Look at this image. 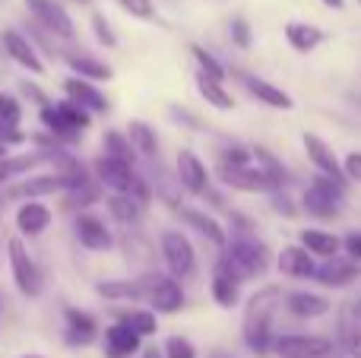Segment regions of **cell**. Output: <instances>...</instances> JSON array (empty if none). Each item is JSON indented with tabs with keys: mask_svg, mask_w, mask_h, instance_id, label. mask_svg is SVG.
Segmentation results:
<instances>
[{
	"mask_svg": "<svg viewBox=\"0 0 361 358\" xmlns=\"http://www.w3.org/2000/svg\"><path fill=\"white\" fill-rule=\"evenodd\" d=\"M102 184L95 181H89V184H80V187H73V190H63V209H70V213H86L89 206H95V203L102 200Z\"/></svg>",
	"mask_w": 361,
	"mask_h": 358,
	"instance_id": "36",
	"label": "cell"
},
{
	"mask_svg": "<svg viewBox=\"0 0 361 358\" xmlns=\"http://www.w3.org/2000/svg\"><path fill=\"white\" fill-rule=\"evenodd\" d=\"M241 279H238V273L231 270L228 264H225V257L216 260V266H212V276H209V295L212 302L219 304V308H235L238 302H241Z\"/></svg>",
	"mask_w": 361,
	"mask_h": 358,
	"instance_id": "18",
	"label": "cell"
},
{
	"mask_svg": "<svg viewBox=\"0 0 361 358\" xmlns=\"http://www.w3.org/2000/svg\"><path fill=\"white\" fill-rule=\"evenodd\" d=\"M212 358H235V355H212Z\"/></svg>",
	"mask_w": 361,
	"mask_h": 358,
	"instance_id": "57",
	"label": "cell"
},
{
	"mask_svg": "<svg viewBox=\"0 0 361 358\" xmlns=\"http://www.w3.org/2000/svg\"><path fill=\"white\" fill-rule=\"evenodd\" d=\"M301 146H305L307 159H311V165H314V175L333 178L336 184H349L345 181L343 162L336 159V152H333V146L326 143V140H320L317 133H305V137H301Z\"/></svg>",
	"mask_w": 361,
	"mask_h": 358,
	"instance_id": "16",
	"label": "cell"
},
{
	"mask_svg": "<svg viewBox=\"0 0 361 358\" xmlns=\"http://www.w3.org/2000/svg\"><path fill=\"white\" fill-rule=\"evenodd\" d=\"M92 168V178L102 184V187H108L111 194H133L140 197L143 203H149L152 190H149V178H143L137 171V165H127L121 162V159H111V156H95V162L89 165Z\"/></svg>",
	"mask_w": 361,
	"mask_h": 358,
	"instance_id": "4",
	"label": "cell"
},
{
	"mask_svg": "<svg viewBox=\"0 0 361 358\" xmlns=\"http://www.w3.org/2000/svg\"><path fill=\"white\" fill-rule=\"evenodd\" d=\"M184 285L171 273H146V304L156 311L159 317L178 314L184 308Z\"/></svg>",
	"mask_w": 361,
	"mask_h": 358,
	"instance_id": "10",
	"label": "cell"
},
{
	"mask_svg": "<svg viewBox=\"0 0 361 358\" xmlns=\"http://www.w3.org/2000/svg\"><path fill=\"white\" fill-rule=\"evenodd\" d=\"M162 352L165 358H197V349H193V342L187 336H169Z\"/></svg>",
	"mask_w": 361,
	"mask_h": 358,
	"instance_id": "42",
	"label": "cell"
},
{
	"mask_svg": "<svg viewBox=\"0 0 361 358\" xmlns=\"http://www.w3.org/2000/svg\"><path fill=\"white\" fill-rule=\"evenodd\" d=\"M0 203H4V194H0Z\"/></svg>",
	"mask_w": 361,
	"mask_h": 358,
	"instance_id": "60",
	"label": "cell"
},
{
	"mask_svg": "<svg viewBox=\"0 0 361 358\" xmlns=\"http://www.w3.org/2000/svg\"><path fill=\"white\" fill-rule=\"evenodd\" d=\"M352 314H355V317H358V321H361V298H358V302H355V308H352Z\"/></svg>",
	"mask_w": 361,
	"mask_h": 358,
	"instance_id": "55",
	"label": "cell"
},
{
	"mask_svg": "<svg viewBox=\"0 0 361 358\" xmlns=\"http://www.w3.org/2000/svg\"><path fill=\"white\" fill-rule=\"evenodd\" d=\"M282 302H286V295H282L279 285H263V289H257L254 295L247 298V304H244L241 340L254 355L273 352V340H276L273 321H276V314H279Z\"/></svg>",
	"mask_w": 361,
	"mask_h": 358,
	"instance_id": "1",
	"label": "cell"
},
{
	"mask_svg": "<svg viewBox=\"0 0 361 358\" xmlns=\"http://www.w3.org/2000/svg\"><path fill=\"white\" fill-rule=\"evenodd\" d=\"M51 222H54L51 206H44V203H38V200L19 203V209H16V232L23 235V238H38V235H44L51 228Z\"/></svg>",
	"mask_w": 361,
	"mask_h": 358,
	"instance_id": "26",
	"label": "cell"
},
{
	"mask_svg": "<svg viewBox=\"0 0 361 358\" xmlns=\"http://www.w3.org/2000/svg\"><path fill=\"white\" fill-rule=\"evenodd\" d=\"M324 6H330V10H343L345 6V0H320Z\"/></svg>",
	"mask_w": 361,
	"mask_h": 358,
	"instance_id": "54",
	"label": "cell"
},
{
	"mask_svg": "<svg viewBox=\"0 0 361 358\" xmlns=\"http://www.w3.org/2000/svg\"><path fill=\"white\" fill-rule=\"evenodd\" d=\"M343 171H345V181L361 187V152H349V156L343 159Z\"/></svg>",
	"mask_w": 361,
	"mask_h": 358,
	"instance_id": "50",
	"label": "cell"
},
{
	"mask_svg": "<svg viewBox=\"0 0 361 358\" xmlns=\"http://www.w3.org/2000/svg\"><path fill=\"white\" fill-rule=\"evenodd\" d=\"M38 121H42L44 133L54 140L57 146H73L82 140L86 127H92V114L82 111L80 105H73L70 99L48 101L44 108H38Z\"/></svg>",
	"mask_w": 361,
	"mask_h": 358,
	"instance_id": "2",
	"label": "cell"
},
{
	"mask_svg": "<svg viewBox=\"0 0 361 358\" xmlns=\"http://www.w3.org/2000/svg\"><path fill=\"white\" fill-rule=\"evenodd\" d=\"M76 4H89V0H76Z\"/></svg>",
	"mask_w": 361,
	"mask_h": 358,
	"instance_id": "59",
	"label": "cell"
},
{
	"mask_svg": "<svg viewBox=\"0 0 361 358\" xmlns=\"http://www.w3.org/2000/svg\"><path fill=\"white\" fill-rule=\"evenodd\" d=\"M314 279H317V285H324V289H349V285H355L361 279V266L352 264L349 257H330L324 260V264L317 266V273H314Z\"/></svg>",
	"mask_w": 361,
	"mask_h": 358,
	"instance_id": "21",
	"label": "cell"
},
{
	"mask_svg": "<svg viewBox=\"0 0 361 358\" xmlns=\"http://www.w3.org/2000/svg\"><path fill=\"white\" fill-rule=\"evenodd\" d=\"M343 257H349L352 264L361 266V232L343 235Z\"/></svg>",
	"mask_w": 361,
	"mask_h": 358,
	"instance_id": "48",
	"label": "cell"
},
{
	"mask_svg": "<svg viewBox=\"0 0 361 358\" xmlns=\"http://www.w3.org/2000/svg\"><path fill=\"white\" fill-rule=\"evenodd\" d=\"M127 140L133 143V149H137L140 159H156L159 156V137H156V127L146 124V121H130L127 124Z\"/></svg>",
	"mask_w": 361,
	"mask_h": 358,
	"instance_id": "33",
	"label": "cell"
},
{
	"mask_svg": "<svg viewBox=\"0 0 361 358\" xmlns=\"http://www.w3.org/2000/svg\"><path fill=\"white\" fill-rule=\"evenodd\" d=\"M228 35H231V44L235 48H241V51H247L250 48V42H254V35H250V25H247V19H231V25H228Z\"/></svg>",
	"mask_w": 361,
	"mask_h": 358,
	"instance_id": "44",
	"label": "cell"
},
{
	"mask_svg": "<svg viewBox=\"0 0 361 358\" xmlns=\"http://www.w3.org/2000/svg\"><path fill=\"white\" fill-rule=\"evenodd\" d=\"M358 4H361V0H358Z\"/></svg>",
	"mask_w": 361,
	"mask_h": 358,
	"instance_id": "61",
	"label": "cell"
},
{
	"mask_svg": "<svg viewBox=\"0 0 361 358\" xmlns=\"http://www.w3.org/2000/svg\"><path fill=\"white\" fill-rule=\"evenodd\" d=\"M19 95H23V99H32L38 108H44V105H48V101H51L48 95H44L42 89H38L35 82H29V80H23V82H19Z\"/></svg>",
	"mask_w": 361,
	"mask_h": 358,
	"instance_id": "51",
	"label": "cell"
},
{
	"mask_svg": "<svg viewBox=\"0 0 361 358\" xmlns=\"http://www.w3.org/2000/svg\"><path fill=\"white\" fill-rule=\"evenodd\" d=\"M51 149H54V146H48V149H32V152H16V156H4L0 159V187L19 181V178H29L38 165H48Z\"/></svg>",
	"mask_w": 361,
	"mask_h": 358,
	"instance_id": "22",
	"label": "cell"
},
{
	"mask_svg": "<svg viewBox=\"0 0 361 358\" xmlns=\"http://www.w3.org/2000/svg\"><path fill=\"white\" fill-rule=\"evenodd\" d=\"M0 314H4V298H0Z\"/></svg>",
	"mask_w": 361,
	"mask_h": 358,
	"instance_id": "58",
	"label": "cell"
},
{
	"mask_svg": "<svg viewBox=\"0 0 361 358\" xmlns=\"http://www.w3.org/2000/svg\"><path fill=\"white\" fill-rule=\"evenodd\" d=\"M169 118L175 121V124H180V127H187V130H206L203 127V121L197 118L193 111H187V108H178V105H171L169 108Z\"/></svg>",
	"mask_w": 361,
	"mask_h": 358,
	"instance_id": "47",
	"label": "cell"
},
{
	"mask_svg": "<svg viewBox=\"0 0 361 358\" xmlns=\"http://www.w3.org/2000/svg\"><path fill=\"white\" fill-rule=\"evenodd\" d=\"M114 317H118L121 323H127V327L137 336H143V340L159 333V314L149 308H121V311H114Z\"/></svg>",
	"mask_w": 361,
	"mask_h": 358,
	"instance_id": "35",
	"label": "cell"
},
{
	"mask_svg": "<svg viewBox=\"0 0 361 358\" xmlns=\"http://www.w3.org/2000/svg\"><path fill=\"white\" fill-rule=\"evenodd\" d=\"M324 29L320 25H311V23H288L286 25V42L292 44L298 54H311L324 44Z\"/></svg>",
	"mask_w": 361,
	"mask_h": 358,
	"instance_id": "32",
	"label": "cell"
},
{
	"mask_svg": "<svg viewBox=\"0 0 361 358\" xmlns=\"http://www.w3.org/2000/svg\"><path fill=\"white\" fill-rule=\"evenodd\" d=\"M102 152L111 159H121V162H127V165H137V159H140L124 130H105V137H102Z\"/></svg>",
	"mask_w": 361,
	"mask_h": 358,
	"instance_id": "37",
	"label": "cell"
},
{
	"mask_svg": "<svg viewBox=\"0 0 361 358\" xmlns=\"http://www.w3.org/2000/svg\"><path fill=\"white\" fill-rule=\"evenodd\" d=\"M298 245L320 260H330V257H339V254H343V238L333 232H324V228H301Z\"/></svg>",
	"mask_w": 361,
	"mask_h": 358,
	"instance_id": "31",
	"label": "cell"
},
{
	"mask_svg": "<svg viewBox=\"0 0 361 358\" xmlns=\"http://www.w3.org/2000/svg\"><path fill=\"white\" fill-rule=\"evenodd\" d=\"M190 57L197 61V73L209 76V80H219L225 82V76H228V70H225V63L219 61L212 51H206L203 44H190Z\"/></svg>",
	"mask_w": 361,
	"mask_h": 358,
	"instance_id": "38",
	"label": "cell"
},
{
	"mask_svg": "<svg viewBox=\"0 0 361 358\" xmlns=\"http://www.w3.org/2000/svg\"><path fill=\"white\" fill-rule=\"evenodd\" d=\"M175 181L180 190H187L190 197H203L212 187V178L206 162L193 149H180L175 159Z\"/></svg>",
	"mask_w": 361,
	"mask_h": 358,
	"instance_id": "13",
	"label": "cell"
},
{
	"mask_svg": "<svg viewBox=\"0 0 361 358\" xmlns=\"http://www.w3.org/2000/svg\"><path fill=\"white\" fill-rule=\"evenodd\" d=\"M339 352V342L330 336L314 333H276L273 355L276 358H333Z\"/></svg>",
	"mask_w": 361,
	"mask_h": 358,
	"instance_id": "7",
	"label": "cell"
},
{
	"mask_svg": "<svg viewBox=\"0 0 361 358\" xmlns=\"http://www.w3.org/2000/svg\"><path fill=\"white\" fill-rule=\"evenodd\" d=\"M219 181L231 190H241V194H269L276 190H286L273 175L260 168V165H219Z\"/></svg>",
	"mask_w": 361,
	"mask_h": 358,
	"instance_id": "9",
	"label": "cell"
},
{
	"mask_svg": "<svg viewBox=\"0 0 361 358\" xmlns=\"http://www.w3.org/2000/svg\"><path fill=\"white\" fill-rule=\"evenodd\" d=\"M343 203H345V184H336L333 178L324 175H314L311 184L305 187V194H301V209L317 222L339 219Z\"/></svg>",
	"mask_w": 361,
	"mask_h": 358,
	"instance_id": "5",
	"label": "cell"
},
{
	"mask_svg": "<svg viewBox=\"0 0 361 358\" xmlns=\"http://www.w3.org/2000/svg\"><path fill=\"white\" fill-rule=\"evenodd\" d=\"M140 358H165V352H162V346H143Z\"/></svg>",
	"mask_w": 361,
	"mask_h": 358,
	"instance_id": "53",
	"label": "cell"
},
{
	"mask_svg": "<svg viewBox=\"0 0 361 358\" xmlns=\"http://www.w3.org/2000/svg\"><path fill=\"white\" fill-rule=\"evenodd\" d=\"M254 162V152L244 143H225L219 149V165H250Z\"/></svg>",
	"mask_w": 361,
	"mask_h": 358,
	"instance_id": "41",
	"label": "cell"
},
{
	"mask_svg": "<svg viewBox=\"0 0 361 358\" xmlns=\"http://www.w3.org/2000/svg\"><path fill=\"white\" fill-rule=\"evenodd\" d=\"M102 349H105V358H130L143 352V336H137L127 323L114 321L102 330Z\"/></svg>",
	"mask_w": 361,
	"mask_h": 358,
	"instance_id": "23",
	"label": "cell"
},
{
	"mask_svg": "<svg viewBox=\"0 0 361 358\" xmlns=\"http://www.w3.org/2000/svg\"><path fill=\"white\" fill-rule=\"evenodd\" d=\"M25 10L32 13V19H35L48 35L63 38V42H73L76 38L73 19H70V13L63 10L57 0H25Z\"/></svg>",
	"mask_w": 361,
	"mask_h": 358,
	"instance_id": "11",
	"label": "cell"
},
{
	"mask_svg": "<svg viewBox=\"0 0 361 358\" xmlns=\"http://www.w3.org/2000/svg\"><path fill=\"white\" fill-rule=\"evenodd\" d=\"M92 32H95V38H99V44H105V48H118V35H114L111 23L105 19V13H92Z\"/></svg>",
	"mask_w": 361,
	"mask_h": 358,
	"instance_id": "43",
	"label": "cell"
},
{
	"mask_svg": "<svg viewBox=\"0 0 361 358\" xmlns=\"http://www.w3.org/2000/svg\"><path fill=\"white\" fill-rule=\"evenodd\" d=\"M235 76L241 80V86L247 89L257 101H263L267 108H279V111H292V108H295L292 95H288L286 89L273 86L269 80H260V76H254V73H241V70H235Z\"/></svg>",
	"mask_w": 361,
	"mask_h": 358,
	"instance_id": "25",
	"label": "cell"
},
{
	"mask_svg": "<svg viewBox=\"0 0 361 358\" xmlns=\"http://www.w3.org/2000/svg\"><path fill=\"white\" fill-rule=\"evenodd\" d=\"M159 254H162L165 266L175 279H187L197 270V247L180 228H165L159 238Z\"/></svg>",
	"mask_w": 361,
	"mask_h": 358,
	"instance_id": "8",
	"label": "cell"
},
{
	"mask_svg": "<svg viewBox=\"0 0 361 358\" xmlns=\"http://www.w3.org/2000/svg\"><path fill=\"white\" fill-rule=\"evenodd\" d=\"M6 260H10V276L13 285L23 298H38L42 295V270H38L35 257L29 254V247L23 245V238L6 241Z\"/></svg>",
	"mask_w": 361,
	"mask_h": 358,
	"instance_id": "6",
	"label": "cell"
},
{
	"mask_svg": "<svg viewBox=\"0 0 361 358\" xmlns=\"http://www.w3.org/2000/svg\"><path fill=\"white\" fill-rule=\"evenodd\" d=\"M171 209H175L178 219L184 222L187 228H193L197 235H203L209 245H216V247L228 245V228H222V222H219L212 213H206V209H197V206H171Z\"/></svg>",
	"mask_w": 361,
	"mask_h": 358,
	"instance_id": "20",
	"label": "cell"
},
{
	"mask_svg": "<svg viewBox=\"0 0 361 358\" xmlns=\"http://www.w3.org/2000/svg\"><path fill=\"white\" fill-rule=\"evenodd\" d=\"M67 190V181H63L57 171H48V175H29L19 178V181L6 184L4 187V200H42V197H54Z\"/></svg>",
	"mask_w": 361,
	"mask_h": 358,
	"instance_id": "12",
	"label": "cell"
},
{
	"mask_svg": "<svg viewBox=\"0 0 361 358\" xmlns=\"http://www.w3.org/2000/svg\"><path fill=\"white\" fill-rule=\"evenodd\" d=\"M95 295L105 302L124 304V302H146V276L137 279H102L95 283Z\"/></svg>",
	"mask_w": 361,
	"mask_h": 358,
	"instance_id": "27",
	"label": "cell"
},
{
	"mask_svg": "<svg viewBox=\"0 0 361 358\" xmlns=\"http://www.w3.org/2000/svg\"><path fill=\"white\" fill-rule=\"evenodd\" d=\"M25 140H29V133H25V130H13V127L0 124V146H6V149H13V146L25 143Z\"/></svg>",
	"mask_w": 361,
	"mask_h": 358,
	"instance_id": "52",
	"label": "cell"
},
{
	"mask_svg": "<svg viewBox=\"0 0 361 358\" xmlns=\"http://www.w3.org/2000/svg\"><path fill=\"white\" fill-rule=\"evenodd\" d=\"M121 10L130 13L133 19H152L156 16V4L152 0H118Z\"/></svg>",
	"mask_w": 361,
	"mask_h": 358,
	"instance_id": "46",
	"label": "cell"
},
{
	"mask_svg": "<svg viewBox=\"0 0 361 358\" xmlns=\"http://www.w3.org/2000/svg\"><path fill=\"white\" fill-rule=\"evenodd\" d=\"M0 124L13 127V130H23V99L10 92H0Z\"/></svg>",
	"mask_w": 361,
	"mask_h": 358,
	"instance_id": "40",
	"label": "cell"
},
{
	"mask_svg": "<svg viewBox=\"0 0 361 358\" xmlns=\"http://www.w3.org/2000/svg\"><path fill=\"white\" fill-rule=\"evenodd\" d=\"M193 86H197V92L203 95L206 105L219 108V111H231V108H235V95H231L228 89H225V82L209 80V76L197 73V76H193Z\"/></svg>",
	"mask_w": 361,
	"mask_h": 358,
	"instance_id": "34",
	"label": "cell"
},
{
	"mask_svg": "<svg viewBox=\"0 0 361 358\" xmlns=\"http://www.w3.org/2000/svg\"><path fill=\"white\" fill-rule=\"evenodd\" d=\"M19 358H48V355H38V352H25V355H19Z\"/></svg>",
	"mask_w": 361,
	"mask_h": 358,
	"instance_id": "56",
	"label": "cell"
},
{
	"mask_svg": "<svg viewBox=\"0 0 361 358\" xmlns=\"http://www.w3.org/2000/svg\"><path fill=\"white\" fill-rule=\"evenodd\" d=\"M61 57L67 61V67L73 70V76H80V80H89V82H95V86L114 80V70L92 54H82V51H61Z\"/></svg>",
	"mask_w": 361,
	"mask_h": 358,
	"instance_id": "29",
	"label": "cell"
},
{
	"mask_svg": "<svg viewBox=\"0 0 361 358\" xmlns=\"http://www.w3.org/2000/svg\"><path fill=\"white\" fill-rule=\"evenodd\" d=\"M99 321L89 311L80 308H63V342L73 349H86L99 340Z\"/></svg>",
	"mask_w": 361,
	"mask_h": 358,
	"instance_id": "17",
	"label": "cell"
},
{
	"mask_svg": "<svg viewBox=\"0 0 361 358\" xmlns=\"http://www.w3.org/2000/svg\"><path fill=\"white\" fill-rule=\"evenodd\" d=\"M105 206H108V216H111L118 226H127V228L140 226L146 216V203L133 194H108Z\"/></svg>",
	"mask_w": 361,
	"mask_h": 358,
	"instance_id": "30",
	"label": "cell"
},
{
	"mask_svg": "<svg viewBox=\"0 0 361 358\" xmlns=\"http://www.w3.org/2000/svg\"><path fill=\"white\" fill-rule=\"evenodd\" d=\"M0 44H4L6 57H10L13 63H19L23 70H29L32 76L44 73V61H42V54H38L35 42H32L29 35H23V32H16V29H4L0 32Z\"/></svg>",
	"mask_w": 361,
	"mask_h": 358,
	"instance_id": "15",
	"label": "cell"
},
{
	"mask_svg": "<svg viewBox=\"0 0 361 358\" xmlns=\"http://www.w3.org/2000/svg\"><path fill=\"white\" fill-rule=\"evenodd\" d=\"M339 352H345L349 358H361V330H345L343 342H339Z\"/></svg>",
	"mask_w": 361,
	"mask_h": 358,
	"instance_id": "49",
	"label": "cell"
},
{
	"mask_svg": "<svg viewBox=\"0 0 361 358\" xmlns=\"http://www.w3.org/2000/svg\"><path fill=\"white\" fill-rule=\"evenodd\" d=\"M73 235H76V241H80V247H86V251H92V254L111 251V247H114V232L108 228V222L102 219L99 213H92V209L76 213Z\"/></svg>",
	"mask_w": 361,
	"mask_h": 358,
	"instance_id": "14",
	"label": "cell"
},
{
	"mask_svg": "<svg viewBox=\"0 0 361 358\" xmlns=\"http://www.w3.org/2000/svg\"><path fill=\"white\" fill-rule=\"evenodd\" d=\"M250 152H254V165H260L267 175H273L276 181L286 187V184H288V168H286V165H282L279 159L267 149V146H250Z\"/></svg>",
	"mask_w": 361,
	"mask_h": 358,
	"instance_id": "39",
	"label": "cell"
},
{
	"mask_svg": "<svg viewBox=\"0 0 361 358\" xmlns=\"http://www.w3.org/2000/svg\"><path fill=\"white\" fill-rule=\"evenodd\" d=\"M219 257H225V264L238 273L241 283H247V279H263L269 273V264H273L269 247L263 245L257 235H228V245L222 247Z\"/></svg>",
	"mask_w": 361,
	"mask_h": 358,
	"instance_id": "3",
	"label": "cell"
},
{
	"mask_svg": "<svg viewBox=\"0 0 361 358\" xmlns=\"http://www.w3.org/2000/svg\"><path fill=\"white\" fill-rule=\"evenodd\" d=\"M269 206H273V213L282 216V219H295V216H298V206H295V200L286 190H276V194L269 197Z\"/></svg>",
	"mask_w": 361,
	"mask_h": 358,
	"instance_id": "45",
	"label": "cell"
},
{
	"mask_svg": "<svg viewBox=\"0 0 361 358\" xmlns=\"http://www.w3.org/2000/svg\"><path fill=\"white\" fill-rule=\"evenodd\" d=\"M286 311L292 317H298V321H317V317H326L333 311V302L326 295H320V292H286Z\"/></svg>",
	"mask_w": 361,
	"mask_h": 358,
	"instance_id": "24",
	"label": "cell"
},
{
	"mask_svg": "<svg viewBox=\"0 0 361 358\" xmlns=\"http://www.w3.org/2000/svg\"><path fill=\"white\" fill-rule=\"evenodd\" d=\"M63 95H67L73 105H80L82 111H89L92 118H95V114H108V111H111L108 95L102 92L95 82L80 80V76H67V80H63Z\"/></svg>",
	"mask_w": 361,
	"mask_h": 358,
	"instance_id": "19",
	"label": "cell"
},
{
	"mask_svg": "<svg viewBox=\"0 0 361 358\" xmlns=\"http://www.w3.org/2000/svg\"><path fill=\"white\" fill-rule=\"evenodd\" d=\"M276 266H279L282 276L288 279H314L317 264H314V254H307L301 245H286L276 254Z\"/></svg>",
	"mask_w": 361,
	"mask_h": 358,
	"instance_id": "28",
	"label": "cell"
}]
</instances>
